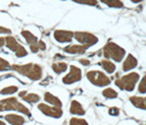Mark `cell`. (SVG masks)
<instances>
[{
  "label": "cell",
  "instance_id": "cell-1",
  "mask_svg": "<svg viewBox=\"0 0 146 125\" xmlns=\"http://www.w3.org/2000/svg\"><path fill=\"white\" fill-rule=\"evenodd\" d=\"M11 69H13L15 71L19 73L20 75H23L25 77H28L31 80H40L42 78L43 70L41 66H38L37 64H25V65H12Z\"/></svg>",
  "mask_w": 146,
  "mask_h": 125
},
{
  "label": "cell",
  "instance_id": "cell-2",
  "mask_svg": "<svg viewBox=\"0 0 146 125\" xmlns=\"http://www.w3.org/2000/svg\"><path fill=\"white\" fill-rule=\"evenodd\" d=\"M18 111L20 112L22 114H25L30 116L31 113H30V110L25 106L23 105L22 103H20L15 98H7V99H2L0 100V112L1 111Z\"/></svg>",
  "mask_w": 146,
  "mask_h": 125
},
{
  "label": "cell",
  "instance_id": "cell-3",
  "mask_svg": "<svg viewBox=\"0 0 146 125\" xmlns=\"http://www.w3.org/2000/svg\"><path fill=\"white\" fill-rule=\"evenodd\" d=\"M139 79V75L137 73H131L121 77L120 79L115 80V86L121 90H125L131 92L135 88V85Z\"/></svg>",
  "mask_w": 146,
  "mask_h": 125
},
{
  "label": "cell",
  "instance_id": "cell-4",
  "mask_svg": "<svg viewBox=\"0 0 146 125\" xmlns=\"http://www.w3.org/2000/svg\"><path fill=\"white\" fill-rule=\"evenodd\" d=\"M125 55L124 48L120 47L115 43L109 42L103 47V56L106 58H112L115 62H121Z\"/></svg>",
  "mask_w": 146,
  "mask_h": 125
},
{
  "label": "cell",
  "instance_id": "cell-5",
  "mask_svg": "<svg viewBox=\"0 0 146 125\" xmlns=\"http://www.w3.org/2000/svg\"><path fill=\"white\" fill-rule=\"evenodd\" d=\"M87 78L92 85H95L97 87H106V86L110 85V82H111L108 76H106L103 73L98 71V70H90V71H88Z\"/></svg>",
  "mask_w": 146,
  "mask_h": 125
},
{
  "label": "cell",
  "instance_id": "cell-6",
  "mask_svg": "<svg viewBox=\"0 0 146 125\" xmlns=\"http://www.w3.org/2000/svg\"><path fill=\"white\" fill-rule=\"evenodd\" d=\"M6 45H7V47L10 51L15 52L17 57H24V56L28 55L27 50H25L21 44L18 43V41L15 40V37H12V36L6 37Z\"/></svg>",
  "mask_w": 146,
  "mask_h": 125
},
{
  "label": "cell",
  "instance_id": "cell-7",
  "mask_svg": "<svg viewBox=\"0 0 146 125\" xmlns=\"http://www.w3.org/2000/svg\"><path fill=\"white\" fill-rule=\"evenodd\" d=\"M74 36L76 37V40L81 43V45L84 46H92L98 42V37L91 34V33H88V32H76L74 34Z\"/></svg>",
  "mask_w": 146,
  "mask_h": 125
},
{
  "label": "cell",
  "instance_id": "cell-8",
  "mask_svg": "<svg viewBox=\"0 0 146 125\" xmlns=\"http://www.w3.org/2000/svg\"><path fill=\"white\" fill-rule=\"evenodd\" d=\"M37 109L41 111L43 114L50 116V118H59L63 116V110L62 108H56V106H50L45 103H41L37 105Z\"/></svg>",
  "mask_w": 146,
  "mask_h": 125
},
{
  "label": "cell",
  "instance_id": "cell-9",
  "mask_svg": "<svg viewBox=\"0 0 146 125\" xmlns=\"http://www.w3.org/2000/svg\"><path fill=\"white\" fill-rule=\"evenodd\" d=\"M81 79V70L78 67L72 66L69 67V73L63 78V82L65 85H72L74 82H77Z\"/></svg>",
  "mask_w": 146,
  "mask_h": 125
},
{
  "label": "cell",
  "instance_id": "cell-10",
  "mask_svg": "<svg viewBox=\"0 0 146 125\" xmlns=\"http://www.w3.org/2000/svg\"><path fill=\"white\" fill-rule=\"evenodd\" d=\"M54 37L57 42L60 43H67L70 42L74 37V33L70 31H65V30H57L54 32Z\"/></svg>",
  "mask_w": 146,
  "mask_h": 125
},
{
  "label": "cell",
  "instance_id": "cell-11",
  "mask_svg": "<svg viewBox=\"0 0 146 125\" xmlns=\"http://www.w3.org/2000/svg\"><path fill=\"white\" fill-rule=\"evenodd\" d=\"M5 120L11 125H23L25 123L24 118L18 114H7L5 116Z\"/></svg>",
  "mask_w": 146,
  "mask_h": 125
},
{
  "label": "cell",
  "instance_id": "cell-12",
  "mask_svg": "<svg viewBox=\"0 0 146 125\" xmlns=\"http://www.w3.org/2000/svg\"><path fill=\"white\" fill-rule=\"evenodd\" d=\"M44 100L47 103H50L52 105L56 106V108H62V106H63V103L60 101V99L57 98L56 96H54V95H52L51 92H45V95H44Z\"/></svg>",
  "mask_w": 146,
  "mask_h": 125
},
{
  "label": "cell",
  "instance_id": "cell-13",
  "mask_svg": "<svg viewBox=\"0 0 146 125\" xmlns=\"http://www.w3.org/2000/svg\"><path fill=\"white\" fill-rule=\"evenodd\" d=\"M69 112L74 114V115H85V109L82 108L80 103L76 100H73L72 103H70V109H69Z\"/></svg>",
  "mask_w": 146,
  "mask_h": 125
},
{
  "label": "cell",
  "instance_id": "cell-14",
  "mask_svg": "<svg viewBox=\"0 0 146 125\" xmlns=\"http://www.w3.org/2000/svg\"><path fill=\"white\" fill-rule=\"evenodd\" d=\"M137 66V59L135 58L133 55H129L126 59L124 60V63H123V70L124 71H129V70H131L133 68H135V67Z\"/></svg>",
  "mask_w": 146,
  "mask_h": 125
},
{
  "label": "cell",
  "instance_id": "cell-15",
  "mask_svg": "<svg viewBox=\"0 0 146 125\" xmlns=\"http://www.w3.org/2000/svg\"><path fill=\"white\" fill-rule=\"evenodd\" d=\"M64 51L69 54H85V52L87 51V47L84 45H69L64 48Z\"/></svg>",
  "mask_w": 146,
  "mask_h": 125
},
{
  "label": "cell",
  "instance_id": "cell-16",
  "mask_svg": "<svg viewBox=\"0 0 146 125\" xmlns=\"http://www.w3.org/2000/svg\"><path fill=\"white\" fill-rule=\"evenodd\" d=\"M130 102L137 109H142V110H146V97L142 98V97H131L130 98Z\"/></svg>",
  "mask_w": 146,
  "mask_h": 125
},
{
  "label": "cell",
  "instance_id": "cell-17",
  "mask_svg": "<svg viewBox=\"0 0 146 125\" xmlns=\"http://www.w3.org/2000/svg\"><path fill=\"white\" fill-rule=\"evenodd\" d=\"M100 66H102V68L108 74H113L115 71V65L108 59H104L102 62H100Z\"/></svg>",
  "mask_w": 146,
  "mask_h": 125
},
{
  "label": "cell",
  "instance_id": "cell-18",
  "mask_svg": "<svg viewBox=\"0 0 146 125\" xmlns=\"http://www.w3.org/2000/svg\"><path fill=\"white\" fill-rule=\"evenodd\" d=\"M21 35L24 38H25V41L29 43L30 45H32V44H36L37 43V38L35 35H33L30 31H27V30H24V31H22L21 32Z\"/></svg>",
  "mask_w": 146,
  "mask_h": 125
},
{
  "label": "cell",
  "instance_id": "cell-19",
  "mask_svg": "<svg viewBox=\"0 0 146 125\" xmlns=\"http://www.w3.org/2000/svg\"><path fill=\"white\" fill-rule=\"evenodd\" d=\"M22 99L25 102L30 103V104H33V103H36L40 101V96L36 95V93H27Z\"/></svg>",
  "mask_w": 146,
  "mask_h": 125
},
{
  "label": "cell",
  "instance_id": "cell-20",
  "mask_svg": "<svg viewBox=\"0 0 146 125\" xmlns=\"http://www.w3.org/2000/svg\"><path fill=\"white\" fill-rule=\"evenodd\" d=\"M52 68L56 74H62V73L67 70V64H65V63H54L52 65Z\"/></svg>",
  "mask_w": 146,
  "mask_h": 125
},
{
  "label": "cell",
  "instance_id": "cell-21",
  "mask_svg": "<svg viewBox=\"0 0 146 125\" xmlns=\"http://www.w3.org/2000/svg\"><path fill=\"white\" fill-rule=\"evenodd\" d=\"M102 95L107 99H115V98H117V92L112 88H106L102 91Z\"/></svg>",
  "mask_w": 146,
  "mask_h": 125
},
{
  "label": "cell",
  "instance_id": "cell-22",
  "mask_svg": "<svg viewBox=\"0 0 146 125\" xmlns=\"http://www.w3.org/2000/svg\"><path fill=\"white\" fill-rule=\"evenodd\" d=\"M103 3H106L107 6L112 8H122L123 7V2L121 0H100Z\"/></svg>",
  "mask_w": 146,
  "mask_h": 125
},
{
  "label": "cell",
  "instance_id": "cell-23",
  "mask_svg": "<svg viewBox=\"0 0 146 125\" xmlns=\"http://www.w3.org/2000/svg\"><path fill=\"white\" fill-rule=\"evenodd\" d=\"M18 87L17 86H9V87H6V88L1 89L0 90V95H12L18 91Z\"/></svg>",
  "mask_w": 146,
  "mask_h": 125
},
{
  "label": "cell",
  "instance_id": "cell-24",
  "mask_svg": "<svg viewBox=\"0 0 146 125\" xmlns=\"http://www.w3.org/2000/svg\"><path fill=\"white\" fill-rule=\"evenodd\" d=\"M69 125H88V122L85 118H72L69 121Z\"/></svg>",
  "mask_w": 146,
  "mask_h": 125
},
{
  "label": "cell",
  "instance_id": "cell-25",
  "mask_svg": "<svg viewBox=\"0 0 146 125\" xmlns=\"http://www.w3.org/2000/svg\"><path fill=\"white\" fill-rule=\"evenodd\" d=\"M9 69H11V65L9 64V62L0 57V71H6Z\"/></svg>",
  "mask_w": 146,
  "mask_h": 125
},
{
  "label": "cell",
  "instance_id": "cell-26",
  "mask_svg": "<svg viewBox=\"0 0 146 125\" xmlns=\"http://www.w3.org/2000/svg\"><path fill=\"white\" fill-rule=\"evenodd\" d=\"M139 92H141V93H145L146 92V75L142 78V80L139 82Z\"/></svg>",
  "mask_w": 146,
  "mask_h": 125
},
{
  "label": "cell",
  "instance_id": "cell-27",
  "mask_svg": "<svg viewBox=\"0 0 146 125\" xmlns=\"http://www.w3.org/2000/svg\"><path fill=\"white\" fill-rule=\"evenodd\" d=\"M73 1L81 5H88V6H96L98 3L97 0H73Z\"/></svg>",
  "mask_w": 146,
  "mask_h": 125
},
{
  "label": "cell",
  "instance_id": "cell-28",
  "mask_svg": "<svg viewBox=\"0 0 146 125\" xmlns=\"http://www.w3.org/2000/svg\"><path fill=\"white\" fill-rule=\"evenodd\" d=\"M109 114L112 115V116H117L120 114V110L117 108H115V106H112V108L109 109Z\"/></svg>",
  "mask_w": 146,
  "mask_h": 125
},
{
  "label": "cell",
  "instance_id": "cell-29",
  "mask_svg": "<svg viewBox=\"0 0 146 125\" xmlns=\"http://www.w3.org/2000/svg\"><path fill=\"white\" fill-rule=\"evenodd\" d=\"M37 43H38V42H37ZM32 44V45H30V50H31V52H32V53H37V52H38V50H40V48H38V44Z\"/></svg>",
  "mask_w": 146,
  "mask_h": 125
},
{
  "label": "cell",
  "instance_id": "cell-30",
  "mask_svg": "<svg viewBox=\"0 0 146 125\" xmlns=\"http://www.w3.org/2000/svg\"><path fill=\"white\" fill-rule=\"evenodd\" d=\"M0 33H5V34H9V33H11V30L7 29V28H3V26H0Z\"/></svg>",
  "mask_w": 146,
  "mask_h": 125
},
{
  "label": "cell",
  "instance_id": "cell-31",
  "mask_svg": "<svg viewBox=\"0 0 146 125\" xmlns=\"http://www.w3.org/2000/svg\"><path fill=\"white\" fill-rule=\"evenodd\" d=\"M37 44H38V48H40V50H42V51H45V50H46V45H45V43H44L43 41H40Z\"/></svg>",
  "mask_w": 146,
  "mask_h": 125
},
{
  "label": "cell",
  "instance_id": "cell-32",
  "mask_svg": "<svg viewBox=\"0 0 146 125\" xmlns=\"http://www.w3.org/2000/svg\"><path fill=\"white\" fill-rule=\"evenodd\" d=\"M79 63H80V64H82L84 66H89V65H90V62H89L88 59L81 58V59H79Z\"/></svg>",
  "mask_w": 146,
  "mask_h": 125
},
{
  "label": "cell",
  "instance_id": "cell-33",
  "mask_svg": "<svg viewBox=\"0 0 146 125\" xmlns=\"http://www.w3.org/2000/svg\"><path fill=\"white\" fill-rule=\"evenodd\" d=\"M6 44V37H0V47L5 46Z\"/></svg>",
  "mask_w": 146,
  "mask_h": 125
},
{
  "label": "cell",
  "instance_id": "cell-34",
  "mask_svg": "<svg viewBox=\"0 0 146 125\" xmlns=\"http://www.w3.org/2000/svg\"><path fill=\"white\" fill-rule=\"evenodd\" d=\"M27 93H28V92H27V91H21V92H20V93H19V97H20V98H23V97L25 96V95H27Z\"/></svg>",
  "mask_w": 146,
  "mask_h": 125
},
{
  "label": "cell",
  "instance_id": "cell-35",
  "mask_svg": "<svg viewBox=\"0 0 146 125\" xmlns=\"http://www.w3.org/2000/svg\"><path fill=\"white\" fill-rule=\"evenodd\" d=\"M131 1H133V2H135V3H137V2H141L142 0H131Z\"/></svg>",
  "mask_w": 146,
  "mask_h": 125
},
{
  "label": "cell",
  "instance_id": "cell-36",
  "mask_svg": "<svg viewBox=\"0 0 146 125\" xmlns=\"http://www.w3.org/2000/svg\"><path fill=\"white\" fill-rule=\"evenodd\" d=\"M0 125H6V123L3 121H0Z\"/></svg>",
  "mask_w": 146,
  "mask_h": 125
},
{
  "label": "cell",
  "instance_id": "cell-37",
  "mask_svg": "<svg viewBox=\"0 0 146 125\" xmlns=\"http://www.w3.org/2000/svg\"><path fill=\"white\" fill-rule=\"evenodd\" d=\"M145 125H146V124H145Z\"/></svg>",
  "mask_w": 146,
  "mask_h": 125
}]
</instances>
